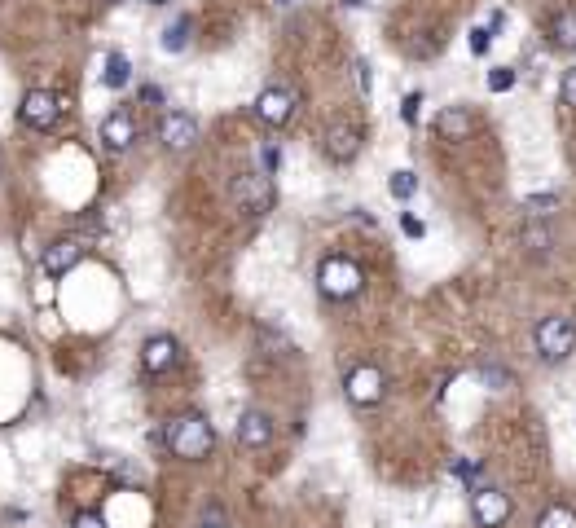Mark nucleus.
<instances>
[{"mask_svg":"<svg viewBox=\"0 0 576 528\" xmlns=\"http://www.w3.org/2000/svg\"><path fill=\"white\" fill-rule=\"evenodd\" d=\"M515 80H519L515 66H493V71H489V93H511Z\"/></svg>","mask_w":576,"mask_h":528,"instance_id":"4be33fe9","label":"nucleus"},{"mask_svg":"<svg viewBox=\"0 0 576 528\" xmlns=\"http://www.w3.org/2000/svg\"><path fill=\"white\" fill-rule=\"evenodd\" d=\"M97 137H102V146H106L110 154H124L132 141H137V119H132L124 106L110 110V115L102 119V128H97Z\"/></svg>","mask_w":576,"mask_h":528,"instance_id":"9b49d317","label":"nucleus"},{"mask_svg":"<svg viewBox=\"0 0 576 528\" xmlns=\"http://www.w3.org/2000/svg\"><path fill=\"white\" fill-rule=\"evenodd\" d=\"M198 528H229V520H225V511H220V506H207L203 520H198Z\"/></svg>","mask_w":576,"mask_h":528,"instance_id":"cd10ccee","label":"nucleus"},{"mask_svg":"<svg viewBox=\"0 0 576 528\" xmlns=\"http://www.w3.org/2000/svg\"><path fill=\"white\" fill-rule=\"evenodd\" d=\"M273 418L264 414V410H242V418H238V445L242 449H269L273 445Z\"/></svg>","mask_w":576,"mask_h":528,"instance_id":"4468645a","label":"nucleus"},{"mask_svg":"<svg viewBox=\"0 0 576 528\" xmlns=\"http://www.w3.org/2000/svg\"><path fill=\"white\" fill-rule=\"evenodd\" d=\"M18 115H22V124H27V128H36V132H49L53 124H58L62 106H58V97H53L49 88H31V93H22V106H18Z\"/></svg>","mask_w":576,"mask_h":528,"instance_id":"9d476101","label":"nucleus"},{"mask_svg":"<svg viewBox=\"0 0 576 528\" xmlns=\"http://www.w3.org/2000/svg\"><path fill=\"white\" fill-rule=\"evenodd\" d=\"M524 242H528V247H533V251H546L550 247V229H524Z\"/></svg>","mask_w":576,"mask_h":528,"instance_id":"bb28decb","label":"nucleus"},{"mask_svg":"<svg viewBox=\"0 0 576 528\" xmlns=\"http://www.w3.org/2000/svg\"><path fill=\"white\" fill-rule=\"evenodd\" d=\"M163 445L172 449V458H181V462H203L207 454L216 449V427L207 423V414H176L163 423Z\"/></svg>","mask_w":576,"mask_h":528,"instance_id":"f257e3e1","label":"nucleus"},{"mask_svg":"<svg viewBox=\"0 0 576 528\" xmlns=\"http://www.w3.org/2000/svg\"><path fill=\"white\" fill-rule=\"evenodd\" d=\"M141 97H146V102H163V93H159V88H154V84L141 88Z\"/></svg>","mask_w":576,"mask_h":528,"instance_id":"473e14b6","label":"nucleus"},{"mask_svg":"<svg viewBox=\"0 0 576 528\" xmlns=\"http://www.w3.org/2000/svg\"><path fill=\"white\" fill-rule=\"evenodd\" d=\"M343 396H348L357 410H374L387 396V374L374 366V361H357V366L343 374Z\"/></svg>","mask_w":576,"mask_h":528,"instance_id":"20e7f679","label":"nucleus"},{"mask_svg":"<svg viewBox=\"0 0 576 528\" xmlns=\"http://www.w3.org/2000/svg\"><path fill=\"white\" fill-rule=\"evenodd\" d=\"M559 203V194H533V198H528V212H533V216H541V212H546V207H555Z\"/></svg>","mask_w":576,"mask_h":528,"instance_id":"c85d7f7f","label":"nucleus"},{"mask_svg":"<svg viewBox=\"0 0 576 528\" xmlns=\"http://www.w3.org/2000/svg\"><path fill=\"white\" fill-rule=\"evenodd\" d=\"M80 260H84V242H75V238H58L44 247V273H49V278H66Z\"/></svg>","mask_w":576,"mask_h":528,"instance_id":"2eb2a0df","label":"nucleus"},{"mask_svg":"<svg viewBox=\"0 0 576 528\" xmlns=\"http://www.w3.org/2000/svg\"><path fill=\"white\" fill-rule=\"evenodd\" d=\"M106 5H119V0H106Z\"/></svg>","mask_w":576,"mask_h":528,"instance_id":"c9c22d12","label":"nucleus"},{"mask_svg":"<svg viewBox=\"0 0 576 528\" xmlns=\"http://www.w3.org/2000/svg\"><path fill=\"white\" fill-rule=\"evenodd\" d=\"M190 31H194V22L181 14V18H176L168 31H163V49H168V53H181L185 44H190Z\"/></svg>","mask_w":576,"mask_h":528,"instance_id":"6ab92c4d","label":"nucleus"},{"mask_svg":"<svg viewBox=\"0 0 576 528\" xmlns=\"http://www.w3.org/2000/svg\"><path fill=\"white\" fill-rule=\"evenodd\" d=\"M401 229H405L409 238H423V234H427V229H423V220H418V216H409V212L401 216Z\"/></svg>","mask_w":576,"mask_h":528,"instance_id":"7c9ffc66","label":"nucleus"},{"mask_svg":"<svg viewBox=\"0 0 576 528\" xmlns=\"http://www.w3.org/2000/svg\"><path fill=\"white\" fill-rule=\"evenodd\" d=\"M102 80H106V88H124V84L132 80V66H128L124 53H110V58H106V71H102Z\"/></svg>","mask_w":576,"mask_h":528,"instance_id":"a211bd4d","label":"nucleus"},{"mask_svg":"<svg viewBox=\"0 0 576 528\" xmlns=\"http://www.w3.org/2000/svg\"><path fill=\"white\" fill-rule=\"evenodd\" d=\"M295 106H299L295 88L269 84V88H260V97H256V119L264 128H286L295 119Z\"/></svg>","mask_w":576,"mask_h":528,"instance_id":"6e6552de","label":"nucleus"},{"mask_svg":"<svg viewBox=\"0 0 576 528\" xmlns=\"http://www.w3.org/2000/svg\"><path fill=\"white\" fill-rule=\"evenodd\" d=\"M533 528H576V506H572V502H550V506H541V515H537Z\"/></svg>","mask_w":576,"mask_h":528,"instance_id":"f3484780","label":"nucleus"},{"mask_svg":"<svg viewBox=\"0 0 576 528\" xmlns=\"http://www.w3.org/2000/svg\"><path fill=\"white\" fill-rule=\"evenodd\" d=\"M71 528H106V520H102V511H75Z\"/></svg>","mask_w":576,"mask_h":528,"instance_id":"393cba45","label":"nucleus"},{"mask_svg":"<svg viewBox=\"0 0 576 528\" xmlns=\"http://www.w3.org/2000/svg\"><path fill=\"white\" fill-rule=\"evenodd\" d=\"M480 374H484V383H489V392H511L515 388V370H502V366H493V361Z\"/></svg>","mask_w":576,"mask_h":528,"instance_id":"412c9836","label":"nucleus"},{"mask_svg":"<svg viewBox=\"0 0 576 528\" xmlns=\"http://www.w3.org/2000/svg\"><path fill=\"white\" fill-rule=\"evenodd\" d=\"M533 352H537V361H546V366H563V361L576 352V322L563 313H546L533 326Z\"/></svg>","mask_w":576,"mask_h":528,"instance_id":"7ed1b4c3","label":"nucleus"},{"mask_svg":"<svg viewBox=\"0 0 576 528\" xmlns=\"http://www.w3.org/2000/svg\"><path fill=\"white\" fill-rule=\"evenodd\" d=\"M176 357H181V344H176V335H150L146 344H141V370H146V374L172 370Z\"/></svg>","mask_w":576,"mask_h":528,"instance_id":"ddd939ff","label":"nucleus"},{"mask_svg":"<svg viewBox=\"0 0 576 528\" xmlns=\"http://www.w3.org/2000/svg\"><path fill=\"white\" fill-rule=\"evenodd\" d=\"M475 132V115L471 106H445L436 110V137L449 141V146H462V141H471Z\"/></svg>","mask_w":576,"mask_h":528,"instance_id":"f8f14e48","label":"nucleus"},{"mask_svg":"<svg viewBox=\"0 0 576 528\" xmlns=\"http://www.w3.org/2000/svg\"><path fill=\"white\" fill-rule=\"evenodd\" d=\"M515 515V502L506 489H497V484H480V489H471V520L480 528H506Z\"/></svg>","mask_w":576,"mask_h":528,"instance_id":"423d86ee","label":"nucleus"},{"mask_svg":"<svg viewBox=\"0 0 576 528\" xmlns=\"http://www.w3.org/2000/svg\"><path fill=\"white\" fill-rule=\"evenodd\" d=\"M418 106H423V93H409L401 102V119L405 124H418Z\"/></svg>","mask_w":576,"mask_h":528,"instance_id":"a878e982","label":"nucleus"},{"mask_svg":"<svg viewBox=\"0 0 576 528\" xmlns=\"http://www.w3.org/2000/svg\"><path fill=\"white\" fill-rule=\"evenodd\" d=\"M357 88H361V93H370V66H365V62H357Z\"/></svg>","mask_w":576,"mask_h":528,"instance_id":"2f4dec72","label":"nucleus"},{"mask_svg":"<svg viewBox=\"0 0 576 528\" xmlns=\"http://www.w3.org/2000/svg\"><path fill=\"white\" fill-rule=\"evenodd\" d=\"M365 146V128L352 124V119H335L326 132H321V150H326L330 163H352Z\"/></svg>","mask_w":576,"mask_h":528,"instance_id":"0eeeda50","label":"nucleus"},{"mask_svg":"<svg viewBox=\"0 0 576 528\" xmlns=\"http://www.w3.org/2000/svg\"><path fill=\"white\" fill-rule=\"evenodd\" d=\"M559 102L568 106V110H576V66H572V71H563V80H559Z\"/></svg>","mask_w":576,"mask_h":528,"instance_id":"5701e85b","label":"nucleus"},{"mask_svg":"<svg viewBox=\"0 0 576 528\" xmlns=\"http://www.w3.org/2000/svg\"><path fill=\"white\" fill-rule=\"evenodd\" d=\"M278 168H282V150H278V146H264V172L273 176Z\"/></svg>","mask_w":576,"mask_h":528,"instance_id":"c756f323","label":"nucleus"},{"mask_svg":"<svg viewBox=\"0 0 576 528\" xmlns=\"http://www.w3.org/2000/svg\"><path fill=\"white\" fill-rule=\"evenodd\" d=\"M154 137L163 141V150L190 154V150L198 146V119L185 115V110H168V115L159 119V128H154Z\"/></svg>","mask_w":576,"mask_h":528,"instance_id":"1a4fd4ad","label":"nucleus"},{"mask_svg":"<svg viewBox=\"0 0 576 528\" xmlns=\"http://www.w3.org/2000/svg\"><path fill=\"white\" fill-rule=\"evenodd\" d=\"M317 291L326 295L330 304L357 300V295L365 291V269L352 256H343V251H335V256H321V264H317Z\"/></svg>","mask_w":576,"mask_h":528,"instance_id":"f03ea898","label":"nucleus"},{"mask_svg":"<svg viewBox=\"0 0 576 528\" xmlns=\"http://www.w3.org/2000/svg\"><path fill=\"white\" fill-rule=\"evenodd\" d=\"M387 190H392V198H401V203H409V198L418 194V176L409 172V168L392 172V176H387Z\"/></svg>","mask_w":576,"mask_h":528,"instance_id":"aec40b11","label":"nucleus"},{"mask_svg":"<svg viewBox=\"0 0 576 528\" xmlns=\"http://www.w3.org/2000/svg\"><path fill=\"white\" fill-rule=\"evenodd\" d=\"M146 5H172V0H146Z\"/></svg>","mask_w":576,"mask_h":528,"instance_id":"72a5a7b5","label":"nucleus"},{"mask_svg":"<svg viewBox=\"0 0 576 528\" xmlns=\"http://www.w3.org/2000/svg\"><path fill=\"white\" fill-rule=\"evenodd\" d=\"M229 198H234L238 212L264 216L273 207V198H278V190H273V176L269 172H238L234 181H229Z\"/></svg>","mask_w":576,"mask_h":528,"instance_id":"39448f33","label":"nucleus"},{"mask_svg":"<svg viewBox=\"0 0 576 528\" xmlns=\"http://www.w3.org/2000/svg\"><path fill=\"white\" fill-rule=\"evenodd\" d=\"M546 40L555 44V49H563V53H576V9H559V14H550Z\"/></svg>","mask_w":576,"mask_h":528,"instance_id":"dca6fc26","label":"nucleus"},{"mask_svg":"<svg viewBox=\"0 0 576 528\" xmlns=\"http://www.w3.org/2000/svg\"><path fill=\"white\" fill-rule=\"evenodd\" d=\"M489 49H493V31L489 27H471V53H475V58H484Z\"/></svg>","mask_w":576,"mask_h":528,"instance_id":"b1692460","label":"nucleus"},{"mask_svg":"<svg viewBox=\"0 0 576 528\" xmlns=\"http://www.w3.org/2000/svg\"><path fill=\"white\" fill-rule=\"evenodd\" d=\"M278 5H291V0H278Z\"/></svg>","mask_w":576,"mask_h":528,"instance_id":"f704fd0d","label":"nucleus"}]
</instances>
